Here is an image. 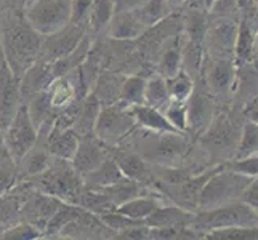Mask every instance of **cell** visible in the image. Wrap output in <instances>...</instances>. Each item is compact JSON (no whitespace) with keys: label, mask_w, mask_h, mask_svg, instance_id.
I'll list each match as a JSON object with an SVG mask.
<instances>
[{"label":"cell","mask_w":258,"mask_h":240,"mask_svg":"<svg viewBox=\"0 0 258 240\" xmlns=\"http://www.w3.org/2000/svg\"><path fill=\"white\" fill-rule=\"evenodd\" d=\"M42 35L35 32L20 10H0V50L13 72L21 77L39 59Z\"/></svg>","instance_id":"6da1fadb"},{"label":"cell","mask_w":258,"mask_h":240,"mask_svg":"<svg viewBox=\"0 0 258 240\" xmlns=\"http://www.w3.org/2000/svg\"><path fill=\"white\" fill-rule=\"evenodd\" d=\"M119 146L130 147L149 164L159 167L184 165L191 150V139L180 131H148L137 128Z\"/></svg>","instance_id":"7a4b0ae2"},{"label":"cell","mask_w":258,"mask_h":240,"mask_svg":"<svg viewBox=\"0 0 258 240\" xmlns=\"http://www.w3.org/2000/svg\"><path fill=\"white\" fill-rule=\"evenodd\" d=\"M28 181H31L34 188L40 192L53 195L61 202L74 203V205H77L84 189L82 176L76 172L71 160L56 157H53L47 170H43L37 176L29 178Z\"/></svg>","instance_id":"3957f363"},{"label":"cell","mask_w":258,"mask_h":240,"mask_svg":"<svg viewBox=\"0 0 258 240\" xmlns=\"http://www.w3.org/2000/svg\"><path fill=\"white\" fill-rule=\"evenodd\" d=\"M256 224H258V211L239 199V200L223 203L220 207L196 211L189 227L194 232H198L199 237L202 238L204 234L213 229H221L229 226H256Z\"/></svg>","instance_id":"277c9868"},{"label":"cell","mask_w":258,"mask_h":240,"mask_svg":"<svg viewBox=\"0 0 258 240\" xmlns=\"http://www.w3.org/2000/svg\"><path fill=\"white\" fill-rule=\"evenodd\" d=\"M248 183H250V176L241 175L231 168L226 170L223 165L209 178L204 186L198 203V211L220 207L223 203L233 202L234 199H241V194Z\"/></svg>","instance_id":"5b68a950"},{"label":"cell","mask_w":258,"mask_h":240,"mask_svg":"<svg viewBox=\"0 0 258 240\" xmlns=\"http://www.w3.org/2000/svg\"><path fill=\"white\" fill-rule=\"evenodd\" d=\"M23 15L31 28L43 37L71 23V0H28Z\"/></svg>","instance_id":"8992f818"},{"label":"cell","mask_w":258,"mask_h":240,"mask_svg":"<svg viewBox=\"0 0 258 240\" xmlns=\"http://www.w3.org/2000/svg\"><path fill=\"white\" fill-rule=\"evenodd\" d=\"M137 130L130 108L120 104L101 106L93 133L108 146H119Z\"/></svg>","instance_id":"52a82bcc"},{"label":"cell","mask_w":258,"mask_h":240,"mask_svg":"<svg viewBox=\"0 0 258 240\" xmlns=\"http://www.w3.org/2000/svg\"><path fill=\"white\" fill-rule=\"evenodd\" d=\"M37 127L29 117V112L26 104H21L12 122L8 123L4 130V139L7 146V152L18 164L23 158V155L32 147V144L37 139Z\"/></svg>","instance_id":"ba28073f"},{"label":"cell","mask_w":258,"mask_h":240,"mask_svg":"<svg viewBox=\"0 0 258 240\" xmlns=\"http://www.w3.org/2000/svg\"><path fill=\"white\" fill-rule=\"evenodd\" d=\"M87 34H88V28L85 24L69 23L63 29L48 35H43L39 59L53 63V61L69 55L81 43V40Z\"/></svg>","instance_id":"9c48e42d"},{"label":"cell","mask_w":258,"mask_h":240,"mask_svg":"<svg viewBox=\"0 0 258 240\" xmlns=\"http://www.w3.org/2000/svg\"><path fill=\"white\" fill-rule=\"evenodd\" d=\"M236 35L237 24L231 18H215L212 24H207L206 35H204L206 56L233 59Z\"/></svg>","instance_id":"30bf717a"},{"label":"cell","mask_w":258,"mask_h":240,"mask_svg":"<svg viewBox=\"0 0 258 240\" xmlns=\"http://www.w3.org/2000/svg\"><path fill=\"white\" fill-rule=\"evenodd\" d=\"M115 232L103 223V219L82 208L79 215L61 229V240H114Z\"/></svg>","instance_id":"8fae6325"},{"label":"cell","mask_w":258,"mask_h":240,"mask_svg":"<svg viewBox=\"0 0 258 240\" xmlns=\"http://www.w3.org/2000/svg\"><path fill=\"white\" fill-rule=\"evenodd\" d=\"M111 155L127 178L143 184L148 189H154L156 176L153 164L125 146H111Z\"/></svg>","instance_id":"7c38bea8"},{"label":"cell","mask_w":258,"mask_h":240,"mask_svg":"<svg viewBox=\"0 0 258 240\" xmlns=\"http://www.w3.org/2000/svg\"><path fill=\"white\" fill-rule=\"evenodd\" d=\"M108 157H111V146L103 143L95 133H88L79 138V146L71 164L79 175L84 176L100 167Z\"/></svg>","instance_id":"4fadbf2b"},{"label":"cell","mask_w":258,"mask_h":240,"mask_svg":"<svg viewBox=\"0 0 258 240\" xmlns=\"http://www.w3.org/2000/svg\"><path fill=\"white\" fill-rule=\"evenodd\" d=\"M21 104L20 77L10 69L7 61L2 59L0 63V125L4 130L12 122Z\"/></svg>","instance_id":"5bb4252c"},{"label":"cell","mask_w":258,"mask_h":240,"mask_svg":"<svg viewBox=\"0 0 258 240\" xmlns=\"http://www.w3.org/2000/svg\"><path fill=\"white\" fill-rule=\"evenodd\" d=\"M236 66L231 58H204L201 75L206 90L213 95L226 93L234 80Z\"/></svg>","instance_id":"9a60e30c"},{"label":"cell","mask_w":258,"mask_h":240,"mask_svg":"<svg viewBox=\"0 0 258 240\" xmlns=\"http://www.w3.org/2000/svg\"><path fill=\"white\" fill-rule=\"evenodd\" d=\"M61 203L63 202L59 199L48 195L45 192H40L39 189H35L32 186V189L28 194V197H26L24 207H23V219L34 224L35 227H39L43 232L50 218L53 216V213L58 210Z\"/></svg>","instance_id":"2e32d148"},{"label":"cell","mask_w":258,"mask_h":240,"mask_svg":"<svg viewBox=\"0 0 258 240\" xmlns=\"http://www.w3.org/2000/svg\"><path fill=\"white\" fill-rule=\"evenodd\" d=\"M186 114H188L186 133H192L194 138H199L213 119V103L207 90L204 92L198 85L194 87L189 100L186 101Z\"/></svg>","instance_id":"e0dca14e"},{"label":"cell","mask_w":258,"mask_h":240,"mask_svg":"<svg viewBox=\"0 0 258 240\" xmlns=\"http://www.w3.org/2000/svg\"><path fill=\"white\" fill-rule=\"evenodd\" d=\"M31 189V181L21 180L13 189L0 195V232L23 221V207Z\"/></svg>","instance_id":"ac0fdd59"},{"label":"cell","mask_w":258,"mask_h":240,"mask_svg":"<svg viewBox=\"0 0 258 240\" xmlns=\"http://www.w3.org/2000/svg\"><path fill=\"white\" fill-rule=\"evenodd\" d=\"M56 78L53 66L48 61L37 59L32 66H29L20 77V90L23 104L28 103L37 93L47 90L48 85Z\"/></svg>","instance_id":"d6986e66"},{"label":"cell","mask_w":258,"mask_h":240,"mask_svg":"<svg viewBox=\"0 0 258 240\" xmlns=\"http://www.w3.org/2000/svg\"><path fill=\"white\" fill-rule=\"evenodd\" d=\"M192 216L194 211L178 207L172 202H165L151 213L145 221L149 227H186L191 224Z\"/></svg>","instance_id":"ffe728a7"},{"label":"cell","mask_w":258,"mask_h":240,"mask_svg":"<svg viewBox=\"0 0 258 240\" xmlns=\"http://www.w3.org/2000/svg\"><path fill=\"white\" fill-rule=\"evenodd\" d=\"M165 202H168V200L161 192H159L157 189H151L145 194L137 195V197L120 203L115 210H117L119 213H122V215L132 218V219L145 221L151 213H153L157 207H161Z\"/></svg>","instance_id":"44dd1931"},{"label":"cell","mask_w":258,"mask_h":240,"mask_svg":"<svg viewBox=\"0 0 258 240\" xmlns=\"http://www.w3.org/2000/svg\"><path fill=\"white\" fill-rule=\"evenodd\" d=\"M146 28L138 20L135 12H115L112 20L106 29L108 37L115 40H137L140 39Z\"/></svg>","instance_id":"7402d4cb"},{"label":"cell","mask_w":258,"mask_h":240,"mask_svg":"<svg viewBox=\"0 0 258 240\" xmlns=\"http://www.w3.org/2000/svg\"><path fill=\"white\" fill-rule=\"evenodd\" d=\"M125 77H127L125 74L117 72V70L103 69L95 78L90 93H93L98 98V101L101 103V106L115 104L119 100L120 88Z\"/></svg>","instance_id":"603a6c76"},{"label":"cell","mask_w":258,"mask_h":240,"mask_svg":"<svg viewBox=\"0 0 258 240\" xmlns=\"http://www.w3.org/2000/svg\"><path fill=\"white\" fill-rule=\"evenodd\" d=\"M123 178H127V176L122 173L117 162H115L111 155V157L106 158L98 168H95V170H92L90 173L84 175L82 180H84L85 188L101 189V188H106V186H111L114 183L123 180Z\"/></svg>","instance_id":"cb8c5ba5"},{"label":"cell","mask_w":258,"mask_h":240,"mask_svg":"<svg viewBox=\"0 0 258 240\" xmlns=\"http://www.w3.org/2000/svg\"><path fill=\"white\" fill-rule=\"evenodd\" d=\"M79 136L73 128H55L53 127L48 133V149L53 157L73 160L77 146H79Z\"/></svg>","instance_id":"d4e9b609"},{"label":"cell","mask_w":258,"mask_h":240,"mask_svg":"<svg viewBox=\"0 0 258 240\" xmlns=\"http://www.w3.org/2000/svg\"><path fill=\"white\" fill-rule=\"evenodd\" d=\"M130 112L137 122V128L148 131H176L168 123L162 111L151 108L148 104L133 106V108H130Z\"/></svg>","instance_id":"484cf974"},{"label":"cell","mask_w":258,"mask_h":240,"mask_svg":"<svg viewBox=\"0 0 258 240\" xmlns=\"http://www.w3.org/2000/svg\"><path fill=\"white\" fill-rule=\"evenodd\" d=\"M253 40H255V31L244 18L237 24V35H236V43L233 51V63L236 69L245 66L248 61H253Z\"/></svg>","instance_id":"4316f807"},{"label":"cell","mask_w":258,"mask_h":240,"mask_svg":"<svg viewBox=\"0 0 258 240\" xmlns=\"http://www.w3.org/2000/svg\"><path fill=\"white\" fill-rule=\"evenodd\" d=\"M100 111H101V103L98 101V98L93 93H88L84 98V101L81 103V108H79V112L76 115V120L73 125V130L79 136L93 133Z\"/></svg>","instance_id":"83f0119b"},{"label":"cell","mask_w":258,"mask_h":240,"mask_svg":"<svg viewBox=\"0 0 258 240\" xmlns=\"http://www.w3.org/2000/svg\"><path fill=\"white\" fill-rule=\"evenodd\" d=\"M114 16V4L112 0H92L90 10H88V32L93 37L106 34V29Z\"/></svg>","instance_id":"f1b7e54d"},{"label":"cell","mask_w":258,"mask_h":240,"mask_svg":"<svg viewBox=\"0 0 258 240\" xmlns=\"http://www.w3.org/2000/svg\"><path fill=\"white\" fill-rule=\"evenodd\" d=\"M146 78L148 77L140 75V74H128L122 84L117 104L125 106V108H133V106L145 104Z\"/></svg>","instance_id":"f546056e"},{"label":"cell","mask_w":258,"mask_h":240,"mask_svg":"<svg viewBox=\"0 0 258 240\" xmlns=\"http://www.w3.org/2000/svg\"><path fill=\"white\" fill-rule=\"evenodd\" d=\"M133 12H135L138 20L143 23L146 29H149L151 26H154L157 23H161L172 13H175V10L167 0H145V2L138 8H135Z\"/></svg>","instance_id":"4dcf8cb0"},{"label":"cell","mask_w":258,"mask_h":240,"mask_svg":"<svg viewBox=\"0 0 258 240\" xmlns=\"http://www.w3.org/2000/svg\"><path fill=\"white\" fill-rule=\"evenodd\" d=\"M96 191H100L104 195H108V197L115 203V207H119L120 203L137 197V195L145 194L151 189L145 188L143 184L130 180V178H123V180H120L117 183H114L111 186H106V188H101V189H96Z\"/></svg>","instance_id":"1f68e13d"},{"label":"cell","mask_w":258,"mask_h":240,"mask_svg":"<svg viewBox=\"0 0 258 240\" xmlns=\"http://www.w3.org/2000/svg\"><path fill=\"white\" fill-rule=\"evenodd\" d=\"M170 103V95H168L167 80L161 74H151L146 78L145 87V104L156 108L159 111H164L165 106Z\"/></svg>","instance_id":"d6a6232c"},{"label":"cell","mask_w":258,"mask_h":240,"mask_svg":"<svg viewBox=\"0 0 258 240\" xmlns=\"http://www.w3.org/2000/svg\"><path fill=\"white\" fill-rule=\"evenodd\" d=\"M81 211H82V207L74 205V203L63 202L58 207V210L53 213V216L50 218L45 230H43V238L56 240L61 232V229H63L71 219H74Z\"/></svg>","instance_id":"836d02e7"},{"label":"cell","mask_w":258,"mask_h":240,"mask_svg":"<svg viewBox=\"0 0 258 240\" xmlns=\"http://www.w3.org/2000/svg\"><path fill=\"white\" fill-rule=\"evenodd\" d=\"M26 108H28L29 117L34 122L35 127H40L43 123H47L50 120L56 119V111H53L51 104H50V98H48V92L43 90L40 93H37L34 98L26 103Z\"/></svg>","instance_id":"e575fe53"},{"label":"cell","mask_w":258,"mask_h":240,"mask_svg":"<svg viewBox=\"0 0 258 240\" xmlns=\"http://www.w3.org/2000/svg\"><path fill=\"white\" fill-rule=\"evenodd\" d=\"M77 205L82 207L87 211L95 213V215H98V216L104 215V213L114 211L115 208H117L115 207V203L108 197V195H104L103 192L96 191V189H88V188H85V186L81 192V197H79Z\"/></svg>","instance_id":"d590c367"},{"label":"cell","mask_w":258,"mask_h":240,"mask_svg":"<svg viewBox=\"0 0 258 240\" xmlns=\"http://www.w3.org/2000/svg\"><path fill=\"white\" fill-rule=\"evenodd\" d=\"M167 88L168 95H170V101H180L186 103L196 87V80L184 70H178L172 77H167Z\"/></svg>","instance_id":"8d00e7d4"},{"label":"cell","mask_w":258,"mask_h":240,"mask_svg":"<svg viewBox=\"0 0 258 240\" xmlns=\"http://www.w3.org/2000/svg\"><path fill=\"white\" fill-rule=\"evenodd\" d=\"M206 240H258L256 226H229L209 230L202 235Z\"/></svg>","instance_id":"74e56055"},{"label":"cell","mask_w":258,"mask_h":240,"mask_svg":"<svg viewBox=\"0 0 258 240\" xmlns=\"http://www.w3.org/2000/svg\"><path fill=\"white\" fill-rule=\"evenodd\" d=\"M20 173H18V165L10 157V154H5L0 157V195L7 194L10 189L20 183Z\"/></svg>","instance_id":"f35d334b"},{"label":"cell","mask_w":258,"mask_h":240,"mask_svg":"<svg viewBox=\"0 0 258 240\" xmlns=\"http://www.w3.org/2000/svg\"><path fill=\"white\" fill-rule=\"evenodd\" d=\"M43 238V232L35 227L34 224L28 223V221H20L8 229H5L4 232H0V240H37Z\"/></svg>","instance_id":"ab89813d"},{"label":"cell","mask_w":258,"mask_h":240,"mask_svg":"<svg viewBox=\"0 0 258 240\" xmlns=\"http://www.w3.org/2000/svg\"><path fill=\"white\" fill-rule=\"evenodd\" d=\"M258 152V125L250 120L245 122L241 143L236 150V158H244Z\"/></svg>","instance_id":"60d3db41"},{"label":"cell","mask_w":258,"mask_h":240,"mask_svg":"<svg viewBox=\"0 0 258 240\" xmlns=\"http://www.w3.org/2000/svg\"><path fill=\"white\" fill-rule=\"evenodd\" d=\"M168 123L180 133L188 131V114H186V103L170 101L162 111ZM188 135V133H186Z\"/></svg>","instance_id":"b9f144b4"},{"label":"cell","mask_w":258,"mask_h":240,"mask_svg":"<svg viewBox=\"0 0 258 240\" xmlns=\"http://www.w3.org/2000/svg\"><path fill=\"white\" fill-rule=\"evenodd\" d=\"M237 12V0H213L206 13L213 18H233Z\"/></svg>","instance_id":"7bdbcfd3"},{"label":"cell","mask_w":258,"mask_h":240,"mask_svg":"<svg viewBox=\"0 0 258 240\" xmlns=\"http://www.w3.org/2000/svg\"><path fill=\"white\" fill-rule=\"evenodd\" d=\"M229 168L250 178L258 176V152L248 157H244V158H236L234 162L229 164Z\"/></svg>","instance_id":"ee69618b"},{"label":"cell","mask_w":258,"mask_h":240,"mask_svg":"<svg viewBox=\"0 0 258 240\" xmlns=\"http://www.w3.org/2000/svg\"><path fill=\"white\" fill-rule=\"evenodd\" d=\"M149 230L148 224H135L127 229L120 230L114 235V240H149Z\"/></svg>","instance_id":"f6af8a7d"},{"label":"cell","mask_w":258,"mask_h":240,"mask_svg":"<svg viewBox=\"0 0 258 240\" xmlns=\"http://www.w3.org/2000/svg\"><path fill=\"white\" fill-rule=\"evenodd\" d=\"M90 2L92 0H71V23L87 26Z\"/></svg>","instance_id":"bcb514c9"},{"label":"cell","mask_w":258,"mask_h":240,"mask_svg":"<svg viewBox=\"0 0 258 240\" xmlns=\"http://www.w3.org/2000/svg\"><path fill=\"white\" fill-rule=\"evenodd\" d=\"M241 200L258 211V176H255V180H250V183L245 186L241 194Z\"/></svg>","instance_id":"7dc6e473"},{"label":"cell","mask_w":258,"mask_h":240,"mask_svg":"<svg viewBox=\"0 0 258 240\" xmlns=\"http://www.w3.org/2000/svg\"><path fill=\"white\" fill-rule=\"evenodd\" d=\"M145 0H112L114 4V13L115 12H132L138 8Z\"/></svg>","instance_id":"c3c4849f"},{"label":"cell","mask_w":258,"mask_h":240,"mask_svg":"<svg viewBox=\"0 0 258 240\" xmlns=\"http://www.w3.org/2000/svg\"><path fill=\"white\" fill-rule=\"evenodd\" d=\"M244 114H245L247 120H250V122H253L258 125V101L248 104L245 108V111H244Z\"/></svg>","instance_id":"681fc988"},{"label":"cell","mask_w":258,"mask_h":240,"mask_svg":"<svg viewBox=\"0 0 258 240\" xmlns=\"http://www.w3.org/2000/svg\"><path fill=\"white\" fill-rule=\"evenodd\" d=\"M255 5V0H237V8L239 12H242L244 15H248L252 12V8Z\"/></svg>","instance_id":"f907efd6"},{"label":"cell","mask_w":258,"mask_h":240,"mask_svg":"<svg viewBox=\"0 0 258 240\" xmlns=\"http://www.w3.org/2000/svg\"><path fill=\"white\" fill-rule=\"evenodd\" d=\"M7 152V146H5V139H4V128L0 125V157H4Z\"/></svg>","instance_id":"816d5d0a"},{"label":"cell","mask_w":258,"mask_h":240,"mask_svg":"<svg viewBox=\"0 0 258 240\" xmlns=\"http://www.w3.org/2000/svg\"><path fill=\"white\" fill-rule=\"evenodd\" d=\"M167 2L168 4H170V7L173 8V10L176 12V10H180V8L184 5V2H186V0H167Z\"/></svg>","instance_id":"f5cc1de1"},{"label":"cell","mask_w":258,"mask_h":240,"mask_svg":"<svg viewBox=\"0 0 258 240\" xmlns=\"http://www.w3.org/2000/svg\"><path fill=\"white\" fill-rule=\"evenodd\" d=\"M256 101H258V96H256Z\"/></svg>","instance_id":"db71d44e"}]
</instances>
